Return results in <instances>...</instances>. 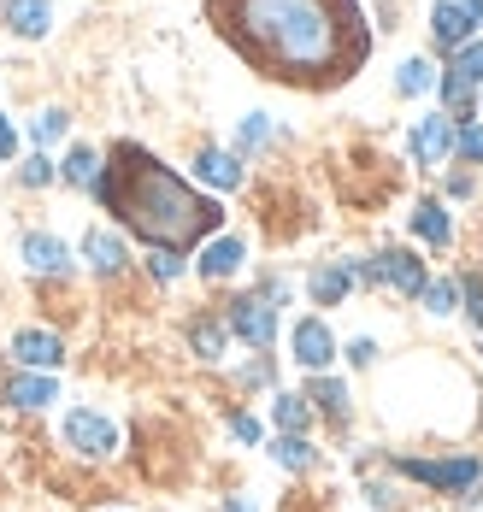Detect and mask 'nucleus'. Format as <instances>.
I'll use <instances>...</instances> for the list:
<instances>
[{"mask_svg": "<svg viewBox=\"0 0 483 512\" xmlns=\"http://www.w3.org/2000/svg\"><path fill=\"white\" fill-rule=\"evenodd\" d=\"M307 395H313V401H319L324 412H330V418H336V424H342V418H348V395H342V383H313V389H307Z\"/></svg>", "mask_w": 483, "mask_h": 512, "instance_id": "obj_18", "label": "nucleus"}, {"mask_svg": "<svg viewBox=\"0 0 483 512\" xmlns=\"http://www.w3.org/2000/svg\"><path fill=\"white\" fill-rule=\"evenodd\" d=\"M95 201L154 254H189L224 224V206L201 189H189L142 142H112L107 148V165L95 177Z\"/></svg>", "mask_w": 483, "mask_h": 512, "instance_id": "obj_2", "label": "nucleus"}, {"mask_svg": "<svg viewBox=\"0 0 483 512\" xmlns=\"http://www.w3.org/2000/svg\"><path fill=\"white\" fill-rule=\"evenodd\" d=\"M425 301H430V312H454L460 289H454V283H430V289H425Z\"/></svg>", "mask_w": 483, "mask_h": 512, "instance_id": "obj_24", "label": "nucleus"}, {"mask_svg": "<svg viewBox=\"0 0 483 512\" xmlns=\"http://www.w3.org/2000/svg\"><path fill=\"white\" fill-rule=\"evenodd\" d=\"M195 348H201L207 359H218V348H224V330H218V324H195Z\"/></svg>", "mask_w": 483, "mask_h": 512, "instance_id": "obj_25", "label": "nucleus"}, {"mask_svg": "<svg viewBox=\"0 0 483 512\" xmlns=\"http://www.w3.org/2000/svg\"><path fill=\"white\" fill-rule=\"evenodd\" d=\"M430 83H436V77H430L425 59H407V65H401V95H419V89H430Z\"/></svg>", "mask_w": 483, "mask_h": 512, "instance_id": "obj_23", "label": "nucleus"}, {"mask_svg": "<svg viewBox=\"0 0 483 512\" xmlns=\"http://www.w3.org/2000/svg\"><path fill=\"white\" fill-rule=\"evenodd\" d=\"M230 330H236L248 348H271V336H277V312H271L260 295H248V301L230 307Z\"/></svg>", "mask_w": 483, "mask_h": 512, "instance_id": "obj_5", "label": "nucleus"}, {"mask_svg": "<svg viewBox=\"0 0 483 512\" xmlns=\"http://www.w3.org/2000/svg\"><path fill=\"white\" fill-rule=\"evenodd\" d=\"M12 354H18V365H30V371H54L59 359H65V342L48 336V330H18L12 336Z\"/></svg>", "mask_w": 483, "mask_h": 512, "instance_id": "obj_7", "label": "nucleus"}, {"mask_svg": "<svg viewBox=\"0 0 483 512\" xmlns=\"http://www.w3.org/2000/svg\"><path fill=\"white\" fill-rule=\"evenodd\" d=\"M83 254L95 259V271H118V265H124V242L107 236V230H95V236L83 242Z\"/></svg>", "mask_w": 483, "mask_h": 512, "instance_id": "obj_16", "label": "nucleus"}, {"mask_svg": "<svg viewBox=\"0 0 483 512\" xmlns=\"http://www.w3.org/2000/svg\"><path fill=\"white\" fill-rule=\"evenodd\" d=\"M59 130H65V112H42L36 118V136H59Z\"/></svg>", "mask_w": 483, "mask_h": 512, "instance_id": "obj_29", "label": "nucleus"}, {"mask_svg": "<svg viewBox=\"0 0 483 512\" xmlns=\"http://www.w3.org/2000/svg\"><path fill=\"white\" fill-rule=\"evenodd\" d=\"M95 177H101V159H95V148H71V159H65V183L95 189Z\"/></svg>", "mask_w": 483, "mask_h": 512, "instance_id": "obj_17", "label": "nucleus"}, {"mask_svg": "<svg viewBox=\"0 0 483 512\" xmlns=\"http://www.w3.org/2000/svg\"><path fill=\"white\" fill-rule=\"evenodd\" d=\"M448 142H454V136H448V118H425V124L413 130V154L425 159V165H436V159L448 154Z\"/></svg>", "mask_w": 483, "mask_h": 512, "instance_id": "obj_12", "label": "nucleus"}, {"mask_svg": "<svg viewBox=\"0 0 483 512\" xmlns=\"http://www.w3.org/2000/svg\"><path fill=\"white\" fill-rule=\"evenodd\" d=\"M48 177H54V165H48L42 154H36V159H24V183H30V189H42Z\"/></svg>", "mask_w": 483, "mask_h": 512, "instance_id": "obj_27", "label": "nucleus"}, {"mask_svg": "<svg viewBox=\"0 0 483 512\" xmlns=\"http://www.w3.org/2000/svg\"><path fill=\"white\" fill-rule=\"evenodd\" d=\"M201 18L254 77L295 95H330L372 59L360 0H201Z\"/></svg>", "mask_w": 483, "mask_h": 512, "instance_id": "obj_1", "label": "nucleus"}, {"mask_svg": "<svg viewBox=\"0 0 483 512\" xmlns=\"http://www.w3.org/2000/svg\"><path fill=\"white\" fill-rule=\"evenodd\" d=\"M59 389H54V377H42V371H24V377H18V383H12V407H48V401H54Z\"/></svg>", "mask_w": 483, "mask_h": 512, "instance_id": "obj_13", "label": "nucleus"}, {"mask_svg": "<svg viewBox=\"0 0 483 512\" xmlns=\"http://www.w3.org/2000/svg\"><path fill=\"white\" fill-rule=\"evenodd\" d=\"M342 289H348V265H336V271H319V277H313V295H319L324 307L342 301Z\"/></svg>", "mask_w": 483, "mask_h": 512, "instance_id": "obj_21", "label": "nucleus"}, {"mask_svg": "<svg viewBox=\"0 0 483 512\" xmlns=\"http://www.w3.org/2000/svg\"><path fill=\"white\" fill-rule=\"evenodd\" d=\"M271 454L289 465V471H307V465H313V448H307V436H283V442H277Z\"/></svg>", "mask_w": 483, "mask_h": 512, "instance_id": "obj_20", "label": "nucleus"}, {"mask_svg": "<svg viewBox=\"0 0 483 512\" xmlns=\"http://www.w3.org/2000/svg\"><path fill=\"white\" fill-rule=\"evenodd\" d=\"M230 430H236V436H242V442H260V424H254V418H236V424H230Z\"/></svg>", "mask_w": 483, "mask_h": 512, "instance_id": "obj_32", "label": "nucleus"}, {"mask_svg": "<svg viewBox=\"0 0 483 512\" xmlns=\"http://www.w3.org/2000/svg\"><path fill=\"white\" fill-rule=\"evenodd\" d=\"M483 83V48H460L448 77H442V101H448V118H472V95Z\"/></svg>", "mask_w": 483, "mask_h": 512, "instance_id": "obj_3", "label": "nucleus"}, {"mask_svg": "<svg viewBox=\"0 0 483 512\" xmlns=\"http://www.w3.org/2000/svg\"><path fill=\"white\" fill-rule=\"evenodd\" d=\"M24 265H30L36 277H59V271L71 265V254L59 248L54 236H24Z\"/></svg>", "mask_w": 483, "mask_h": 512, "instance_id": "obj_10", "label": "nucleus"}, {"mask_svg": "<svg viewBox=\"0 0 483 512\" xmlns=\"http://www.w3.org/2000/svg\"><path fill=\"white\" fill-rule=\"evenodd\" d=\"M236 265H242V242H236V236H224V242H213V248H207V259H201V277H207V283H218V277H230Z\"/></svg>", "mask_w": 483, "mask_h": 512, "instance_id": "obj_15", "label": "nucleus"}, {"mask_svg": "<svg viewBox=\"0 0 483 512\" xmlns=\"http://www.w3.org/2000/svg\"><path fill=\"white\" fill-rule=\"evenodd\" d=\"M201 177L207 183H242V165L230 154H201Z\"/></svg>", "mask_w": 483, "mask_h": 512, "instance_id": "obj_19", "label": "nucleus"}, {"mask_svg": "<svg viewBox=\"0 0 483 512\" xmlns=\"http://www.w3.org/2000/svg\"><path fill=\"white\" fill-rule=\"evenodd\" d=\"M183 265H177V254H154V277H177Z\"/></svg>", "mask_w": 483, "mask_h": 512, "instance_id": "obj_30", "label": "nucleus"}, {"mask_svg": "<svg viewBox=\"0 0 483 512\" xmlns=\"http://www.w3.org/2000/svg\"><path fill=\"white\" fill-rule=\"evenodd\" d=\"M407 477H419V483H436V489H466V483H478V465L472 460H448V465H430V460H401Z\"/></svg>", "mask_w": 483, "mask_h": 512, "instance_id": "obj_8", "label": "nucleus"}, {"mask_svg": "<svg viewBox=\"0 0 483 512\" xmlns=\"http://www.w3.org/2000/svg\"><path fill=\"white\" fill-rule=\"evenodd\" d=\"M0 18H6V30H18V36H48V18H54V12H48V0H12Z\"/></svg>", "mask_w": 483, "mask_h": 512, "instance_id": "obj_11", "label": "nucleus"}, {"mask_svg": "<svg viewBox=\"0 0 483 512\" xmlns=\"http://www.w3.org/2000/svg\"><path fill=\"white\" fill-rule=\"evenodd\" d=\"M466 312H472V324H483V283L478 277H466Z\"/></svg>", "mask_w": 483, "mask_h": 512, "instance_id": "obj_28", "label": "nucleus"}, {"mask_svg": "<svg viewBox=\"0 0 483 512\" xmlns=\"http://www.w3.org/2000/svg\"><path fill=\"white\" fill-rule=\"evenodd\" d=\"M65 442H71L77 454L101 460V454H112V448H118V430H112L101 412H71V418H65Z\"/></svg>", "mask_w": 483, "mask_h": 512, "instance_id": "obj_4", "label": "nucleus"}, {"mask_svg": "<svg viewBox=\"0 0 483 512\" xmlns=\"http://www.w3.org/2000/svg\"><path fill=\"white\" fill-rule=\"evenodd\" d=\"M478 12H483L478 0H442V6H436V42H442V48H460V42L478 30Z\"/></svg>", "mask_w": 483, "mask_h": 512, "instance_id": "obj_6", "label": "nucleus"}, {"mask_svg": "<svg viewBox=\"0 0 483 512\" xmlns=\"http://www.w3.org/2000/svg\"><path fill=\"white\" fill-rule=\"evenodd\" d=\"M454 148H460L466 159H483V130H478V124H460V136H454Z\"/></svg>", "mask_w": 483, "mask_h": 512, "instance_id": "obj_26", "label": "nucleus"}, {"mask_svg": "<svg viewBox=\"0 0 483 512\" xmlns=\"http://www.w3.org/2000/svg\"><path fill=\"white\" fill-rule=\"evenodd\" d=\"M277 424H283L289 436L307 430V407H301V395H277Z\"/></svg>", "mask_w": 483, "mask_h": 512, "instance_id": "obj_22", "label": "nucleus"}, {"mask_svg": "<svg viewBox=\"0 0 483 512\" xmlns=\"http://www.w3.org/2000/svg\"><path fill=\"white\" fill-rule=\"evenodd\" d=\"M12 154H18V136H12V124L0 118V159H12Z\"/></svg>", "mask_w": 483, "mask_h": 512, "instance_id": "obj_31", "label": "nucleus"}, {"mask_svg": "<svg viewBox=\"0 0 483 512\" xmlns=\"http://www.w3.org/2000/svg\"><path fill=\"white\" fill-rule=\"evenodd\" d=\"M413 230L425 236L430 248H448V236H454V224H448V212L436 201H419V212H413Z\"/></svg>", "mask_w": 483, "mask_h": 512, "instance_id": "obj_14", "label": "nucleus"}, {"mask_svg": "<svg viewBox=\"0 0 483 512\" xmlns=\"http://www.w3.org/2000/svg\"><path fill=\"white\" fill-rule=\"evenodd\" d=\"M295 359H301L307 371H319V365L336 359V342H330L324 318H301V324H295Z\"/></svg>", "mask_w": 483, "mask_h": 512, "instance_id": "obj_9", "label": "nucleus"}]
</instances>
